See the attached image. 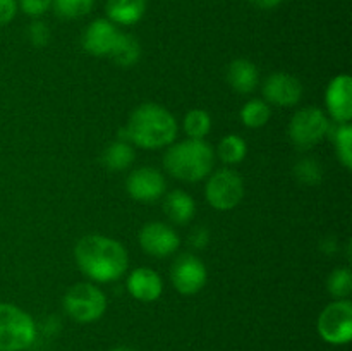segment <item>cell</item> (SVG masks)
<instances>
[{
  "label": "cell",
  "instance_id": "obj_1",
  "mask_svg": "<svg viewBox=\"0 0 352 351\" xmlns=\"http://www.w3.org/2000/svg\"><path fill=\"white\" fill-rule=\"evenodd\" d=\"M74 258L82 274L96 282L117 281L129 265L126 248L119 241L100 234L81 237L74 248Z\"/></svg>",
  "mask_w": 352,
  "mask_h": 351
},
{
  "label": "cell",
  "instance_id": "obj_2",
  "mask_svg": "<svg viewBox=\"0 0 352 351\" xmlns=\"http://www.w3.org/2000/svg\"><path fill=\"white\" fill-rule=\"evenodd\" d=\"M177 136V120L165 107L158 103H143L131 114L126 126L120 129L119 140L136 147L157 150L174 143Z\"/></svg>",
  "mask_w": 352,
  "mask_h": 351
},
{
  "label": "cell",
  "instance_id": "obj_3",
  "mask_svg": "<svg viewBox=\"0 0 352 351\" xmlns=\"http://www.w3.org/2000/svg\"><path fill=\"white\" fill-rule=\"evenodd\" d=\"M212 147L205 140H188L172 145L164 157V165L179 181L198 182L210 176L213 169Z\"/></svg>",
  "mask_w": 352,
  "mask_h": 351
},
{
  "label": "cell",
  "instance_id": "obj_4",
  "mask_svg": "<svg viewBox=\"0 0 352 351\" xmlns=\"http://www.w3.org/2000/svg\"><path fill=\"white\" fill-rule=\"evenodd\" d=\"M36 323L19 306L0 303V351H24L36 341Z\"/></svg>",
  "mask_w": 352,
  "mask_h": 351
},
{
  "label": "cell",
  "instance_id": "obj_5",
  "mask_svg": "<svg viewBox=\"0 0 352 351\" xmlns=\"http://www.w3.org/2000/svg\"><path fill=\"white\" fill-rule=\"evenodd\" d=\"M64 308L72 320L79 323L96 322L107 310L103 291L89 282L74 284L64 296Z\"/></svg>",
  "mask_w": 352,
  "mask_h": 351
},
{
  "label": "cell",
  "instance_id": "obj_6",
  "mask_svg": "<svg viewBox=\"0 0 352 351\" xmlns=\"http://www.w3.org/2000/svg\"><path fill=\"white\" fill-rule=\"evenodd\" d=\"M330 120L318 107H305L292 116L289 138L299 150H309L329 134Z\"/></svg>",
  "mask_w": 352,
  "mask_h": 351
},
{
  "label": "cell",
  "instance_id": "obj_7",
  "mask_svg": "<svg viewBox=\"0 0 352 351\" xmlns=\"http://www.w3.org/2000/svg\"><path fill=\"white\" fill-rule=\"evenodd\" d=\"M316 329L325 343L336 346L349 343L352 339V305L349 299H337L330 303L320 313Z\"/></svg>",
  "mask_w": 352,
  "mask_h": 351
},
{
  "label": "cell",
  "instance_id": "obj_8",
  "mask_svg": "<svg viewBox=\"0 0 352 351\" xmlns=\"http://www.w3.org/2000/svg\"><path fill=\"white\" fill-rule=\"evenodd\" d=\"M206 200L217 210H230L239 205L244 196V182L232 169H220L206 182Z\"/></svg>",
  "mask_w": 352,
  "mask_h": 351
},
{
  "label": "cell",
  "instance_id": "obj_9",
  "mask_svg": "<svg viewBox=\"0 0 352 351\" xmlns=\"http://www.w3.org/2000/svg\"><path fill=\"white\" fill-rule=\"evenodd\" d=\"M206 267L195 255H181L170 268V281L181 295H196L206 284Z\"/></svg>",
  "mask_w": 352,
  "mask_h": 351
},
{
  "label": "cell",
  "instance_id": "obj_10",
  "mask_svg": "<svg viewBox=\"0 0 352 351\" xmlns=\"http://www.w3.org/2000/svg\"><path fill=\"white\" fill-rule=\"evenodd\" d=\"M126 189L131 198L138 202H157L167 189V182L160 171L153 167L134 169L126 181Z\"/></svg>",
  "mask_w": 352,
  "mask_h": 351
},
{
  "label": "cell",
  "instance_id": "obj_11",
  "mask_svg": "<svg viewBox=\"0 0 352 351\" xmlns=\"http://www.w3.org/2000/svg\"><path fill=\"white\" fill-rule=\"evenodd\" d=\"M140 244L151 257L164 258L174 253L181 244L177 233L164 222H150L140 233Z\"/></svg>",
  "mask_w": 352,
  "mask_h": 351
},
{
  "label": "cell",
  "instance_id": "obj_12",
  "mask_svg": "<svg viewBox=\"0 0 352 351\" xmlns=\"http://www.w3.org/2000/svg\"><path fill=\"white\" fill-rule=\"evenodd\" d=\"M325 103L330 117L337 124L349 123L352 117V79L349 74H339L329 83Z\"/></svg>",
  "mask_w": 352,
  "mask_h": 351
},
{
  "label": "cell",
  "instance_id": "obj_13",
  "mask_svg": "<svg viewBox=\"0 0 352 351\" xmlns=\"http://www.w3.org/2000/svg\"><path fill=\"white\" fill-rule=\"evenodd\" d=\"M263 96L278 107H292L301 100L302 85L296 76L287 72H275L263 83Z\"/></svg>",
  "mask_w": 352,
  "mask_h": 351
},
{
  "label": "cell",
  "instance_id": "obj_14",
  "mask_svg": "<svg viewBox=\"0 0 352 351\" xmlns=\"http://www.w3.org/2000/svg\"><path fill=\"white\" fill-rule=\"evenodd\" d=\"M117 36H119V30H117L116 24L112 21L100 17L85 30L82 47L88 54L95 55V57H105V55L109 57Z\"/></svg>",
  "mask_w": 352,
  "mask_h": 351
},
{
  "label": "cell",
  "instance_id": "obj_15",
  "mask_svg": "<svg viewBox=\"0 0 352 351\" xmlns=\"http://www.w3.org/2000/svg\"><path fill=\"white\" fill-rule=\"evenodd\" d=\"M127 291L138 301L151 303L160 298L164 291L162 277L150 267H138L127 277Z\"/></svg>",
  "mask_w": 352,
  "mask_h": 351
},
{
  "label": "cell",
  "instance_id": "obj_16",
  "mask_svg": "<svg viewBox=\"0 0 352 351\" xmlns=\"http://www.w3.org/2000/svg\"><path fill=\"white\" fill-rule=\"evenodd\" d=\"M260 79V72H258L256 65L248 58H236L230 62L229 69H227V81L230 83L237 93H251L258 85Z\"/></svg>",
  "mask_w": 352,
  "mask_h": 351
},
{
  "label": "cell",
  "instance_id": "obj_17",
  "mask_svg": "<svg viewBox=\"0 0 352 351\" xmlns=\"http://www.w3.org/2000/svg\"><path fill=\"white\" fill-rule=\"evenodd\" d=\"M148 0H109L107 16L109 21L120 26H131L141 21L146 12Z\"/></svg>",
  "mask_w": 352,
  "mask_h": 351
},
{
  "label": "cell",
  "instance_id": "obj_18",
  "mask_svg": "<svg viewBox=\"0 0 352 351\" xmlns=\"http://www.w3.org/2000/svg\"><path fill=\"white\" fill-rule=\"evenodd\" d=\"M164 210L170 220L175 224H188L196 213V203L191 195L182 189H174L165 196Z\"/></svg>",
  "mask_w": 352,
  "mask_h": 351
},
{
  "label": "cell",
  "instance_id": "obj_19",
  "mask_svg": "<svg viewBox=\"0 0 352 351\" xmlns=\"http://www.w3.org/2000/svg\"><path fill=\"white\" fill-rule=\"evenodd\" d=\"M109 57L112 58L113 64L120 65V67H131V65H136L141 57L140 41H138L133 34H127V33H122V31H119V36H117Z\"/></svg>",
  "mask_w": 352,
  "mask_h": 351
},
{
  "label": "cell",
  "instance_id": "obj_20",
  "mask_svg": "<svg viewBox=\"0 0 352 351\" xmlns=\"http://www.w3.org/2000/svg\"><path fill=\"white\" fill-rule=\"evenodd\" d=\"M134 160V148L129 141L117 140L105 148L102 155V162L110 171H124Z\"/></svg>",
  "mask_w": 352,
  "mask_h": 351
},
{
  "label": "cell",
  "instance_id": "obj_21",
  "mask_svg": "<svg viewBox=\"0 0 352 351\" xmlns=\"http://www.w3.org/2000/svg\"><path fill=\"white\" fill-rule=\"evenodd\" d=\"M330 136H332L333 145L339 160L346 169L352 167V127L349 123L337 124V127H330Z\"/></svg>",
  "mask_w": 352,
  "mask_h": 351
},
{
  "label": "cell",
  "instance_id": "obj_22",
  "mask_svg": "<svg viewBox=\"0 0 352 351\" xmlns=\"http://www.w3.org/2000/svg\"><path fill=\"white\" fill-rule=\"evenodd\" d=\"M246 141L241 136H237V134H229V136L223 138L219 145V150H217V155H219L220 160L227 165L241 164L244 160V157H246Z\"/></svg>",
  "mask_w": 352,
  "mask_h": 351
},
{
  "label": "cell",
  "instance_id": "obj_23",
  "mask_svg": "<svg viewBox=\"0 0 352 351\" xmlns=\"http://www.w3.org/2000/svg\"><path fill=\"white\" fill-rule=\"evenodd\" d=\"M272 110L265 100L253 98L243 107L241 110V120H243L244 126L251 127V129H256V127L265 126V124L270 120Z\"/></svg>",
  "mask_w": 352,
  "mask_h": 351
},
{
  "label": "cell",
  "instance_id": "obj_24",
  "mask_svg": "<svg viewBox=\"0 0 352 351\" xmlns=\"http://www.w3.org/2000/svg\"><path fill=\"white\" fill-rule=\"evenodd\" d=\"M210 129H212V119L205 110L195 109L186 114L184 131L191 140H205Z\"/></svg>",
  "mask_w": 352,
  "mask_h": 351
},
{
  "label": "cell",
  "instance_id": "obj_25",
  "mask_svg": "<svg viewBox=\"0 0 352 351\" xmlns=\"http://www.w3.org/2000/svg\"><path fill=\"white\" fill-rule=\"evenodd\" d=\"M95 6V0H54L52 7L62 19H78L86 16Z\"/></svg>",
  "mask_w": 352,
  "mask_h": 351
},
{
  "label": "cell",
  "instance_id": "obj_26",
  "mask_svg": "<svg viewBox=\"0 0 352 351\" xmlns=\"http://www.w3.org/2000/svg\"><path fill=\"white\" fill-rule=\"evenodd\" d=\"M330 295L337 299H346L352 291V272L347 267H339L330 274L327 282Z\"/></svg>",
  "mask_w": 352,
  "mask_h": 351
},
{
  "label": "cell",
  "instance_id": "obj_27",
  "mask_svg": "<svg viewBox=\"0 0 352 351\" xmlns=\"http://www.w3.org/2000/svg\"><path fill=\"white\" fill-rule=\"evenodd\" d=\"M294 176L299 182H302V184L315 186L318 184V182H322V165L318 164L316 158L306 157L294 165Z\"/></svg>",
  "mask_w": 352,
  "mask_h": 351
},
{
  "label": "cell",
  "instance_id": "obj_28",
  "mask_svg": "<svg viewBox=\"0 0 352 351\" xmlns=\"http://www.w3.org/2000/svg\"><path fill=\"white\" fill-rule=\"evenodd\" d=\"M28 36L34 47H45L50 41V30L43 21H33L28 28Z\"/></svg>",
  "mask_w": 352,
  "mask_h": 351
},
{
  "label": "cell",
  "instance_id": "obj_29",
  "mask_svg": "<svg viewBox=\"0 0 352 351\" xmlns=\"http://www.w3.org/2000/svg\"><path fill=\"white\" fill-rule=\"evenodd\" d=\"M54 0H17V7H21L24 14L31 17H40L52 7Z\"/></svg>",
  "mask_w": 352,
  "mask_h": 351
},
{
  "label": "cell",
  "instance_id": "obj_30",
  "mask_svg": "<svg viewBox=\"0 0 352 351\" xmlns=\"http://www.w3.org/2000/svg\"><path fill=\"white\" fill-rule=\"evenodd\" d=\"M17 0H0V26L9 24L16 17Z\"/></svg>",
  "mask_w": 352,
  "mask_h": 351
},
{
  "label": "cell",
  "instance_id": "obj_31",
  "mask_svg": "<svg viewBox=\"0 0 352 351\" xmlns=\"http://www.w3.org/2000/svg\"><path fill=\"white\" fill-rule=\"evenodd\" d=\"M208 240H210V234L205 227H196V229L192 231L191 237H189V241H191L192 246L198 248V250L205 248L206 244H208Z\"/></svg>",
  "mask_w": 352,
  "mask_h": 351
},
{
  "label": "cell",
  "instance_id": "obj_32",
  "mask_svg": "<svg viewBox=\"0 0 352 351\" xmlns=\"http://www.w3.org/2000/svg\"><path fill=\"white\" fill-rule=\"evenodd\" d=\"M250 2L253 3L254 7H258V9L270 10V9H275V7L280 6L282 0H250Z\"/></svg>",
  "mask_w": 352,
  "mask_h": 351
},
{
  "label": "cell",
  "instance_id": "obj_33",
  "mask_svg": "<svg viewBox=\"0 0 352 351\" xmlns=\"http://www.w3.org/2000/svg\"><path fill=\"white\" fill-rule=\"evenodd\" d=\"M323 251H325V253H333V251L337 250V246L336 244H333V241L332 240H325L323 241Z\"/></svg>",
  "mask_w": 352,
  "mask_h": 351
},
{
  "label": "cell",
  "instance_id": "obj_34",
  "mask_svg": "<svg viewBox=\"0 0 352 351\" xmlns=\"http://www.w3.org/2000/svg\"><path fill=\"white\" fill-rule=\"evenodd\" d=\"M112 351H134V350H131V348H127V346H117V348H113Z\"/></svg>",
  "mask_w": 352,
  "mask_h": 351
}]
</instances>
